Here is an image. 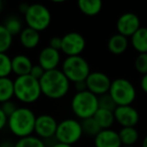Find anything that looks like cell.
<instances>
[{
  "label": "cell",
  "instance_id": "cell-1",
  "mask_svg": "<svg viewBox=\"0 0 147 147\" xmlns=\"http://www.w3.org/2000/svg\"><path fill=\"white\" fill-rule=\"evenodd\" d=\"M41 94L51 100H59L67 96L69 91L71 82L63 75L61 69L45 71L39 80Z\"/></svg>",
  "mask_w": 147,
  "mask_h": 147
},
{
  "label": "cell",
  "instance_id": "cell-2",
  "mask_svg": "<svg viewBox=\"0 0 147 147\" xmlns=\"http://www.w3.org/2000/svg\"><path fill=\"white\" fill-rule=\"evenodd\" d=\"M34 112L27 107H18L11 116L8 117L7 127L9 131L18 139L31 136L34 133Z\"/></svg>",
  "mask_w": 147,
  "mask_h": 147
},
{
  "label": "cell",
  "instance_id": "cell-3",
  "mask_svg": "<svg viewBox=\"0 0 147 147\" xmlns=\"http://www.w3.org/2000/svg\"><path fill=\"white\" fill-rule=\"evenodd\" d=\"M14 81V97L23 104H32L41 97L39 81L27 75L16 77Z\"/></svg>",
  "mask_w": 147,
  "mask_h": 147
},
{
  "label": "cell",
  "instance_id": "cell-4",
  "mask_svg": "<svg viewBox=\"0 0 147 147\" xmlns=\"http://www.w3.org/2000/svg\"><path fill=\"white\" fill-rule=\"evenodd\" d=\"M71 109L75 116L81 121L92 118L99 109L98 97L88 90L77 92L71 98Z\"/></svg>",
  "mask_w": 147,
  "mask_h": 147
},
{
  "label": "cell",
  "instance_id": "cell-5",
  "mask_svg": "<svg viewBox=\"0 0 147 147\" xmlns=\"http://www.w3.org/2000/svg\"><path fill=\"white\" fill-rule=\"evenodd\" d=\"M61 71L71 83L84 82L91 74L90 65L81 55L67 57L61 63Z\"/></svg>",
  "mask_w": 147,
  "mask_h": 147
},
{
  "label": "cell",
  "instance_id": "cell-6",
  "mask_svg": "<svg viewBox=\"0 0 147 147\" xmlns=\"http://www.w3.org/2000/svg\"><path fill=\"white\" fill-rule=\"evenodd\" d=\"M109 94L117 106H130L136 99V89L129 80L118 78L112 81Z\"/></svg>",
  "mask_w": 147,
  "mask_h": 147
},
{
  "label": "cell",
  "instance_id": "cell-7",
  "mask_svg": "<svg viewBox=\"0 0 147 147\" xmlns=\"http://www.w3.org/2000/svg\"><path fill=\"white\" fill-rule=\"evenodd\" d=\"M24 21L27 27L40 32L45 30L51 25V11L45 5L33 3L29 5L28 10L24 14Z\"/></svg>",
  "mask_w": 147,
  "mask_h": 147
},
{
  "label": "cell",
  "instance_id": "cell-8",
  "mask_svg": "<svg viewBox=\"0 0 147 147\" xmlns=\"http://www.w3.org/2000/svg\"><path fill=\"white\" fill-rule=\"evenodd\" d=\"M83 135L84 134L81 126V121L67 118L59 122L55 138L57 142L73 146L75 143L80 141Z\"/></svg>",
  "mask_w": 147,
  "mask_h": 147
},
{
  "label": "cell",
  "instance_id": "cell-9",
  "mask_svg": "<svg viewBox=\"0 0 147 147\" xmlns=\"http://www.w3.org/2000/svg\"><path fill=\"white\" fill-rule=\"evenodd\" d=\"M86 39L77 31H69L61 36V51L67 57L81 55L86 49Z\"/></svg>",
  "mask_w": 147,
  "mask_h": 147
},
{
  "label": "cell",
  "instance_id": "cell-10",
  "mask_svg": "<svg viewBox=\"0 0 147 147\" xmlns=\"http://www.w3.org/2000/svg\"><path fill=\"white\" fill-rule=\"evenodd\" d=\"M86 84L89 92L99 97L109 93L112 81L103 71H91L86 80Z\"/></svg>",
  "mask_w": 147,
  "mask_h": 147
},
{
  "label": "cell",
  "instance_id": "cell-11",
  "mask_svg": "<svg viewBox=\"0 0 147 147\" xmlns=\"http://www.w3.org/2000/svg\"><path fill=\"white\" fill-rule=\"evenodd\" d=\"M59 122L53 116L49 114H41L36 116L34 126V133L38 138L49 139L55 136Z\"/></svg>",
  "mask_w": 147,
  "mask_h": 147
},
{
  "label": "cell",
  "instance_id": "cell-12",
  "mask_svg": "<svg viewBox=\"0 0 147 147\" xmlns=\"http://www.w3.org/2000/svg\"><path fill=\"white\" fill-rule=\"evenodd\" d=\"M141 27L138 15L133 12L123 13L119 16L116 22V28L119 34L131 37Z\"/></svg>",
  "mask_w": 147,
  "mask_h": 147
},
{
  "label": "cell",
  "instance_id": "cell-13",
  "mask_svg": "<svg viewBox=\"0 0 147 147\" xmlns=\"http://www.w3.org/2000/svg\"><path fill=\"white\" fill-rule=\"evenodd\" d=\"M115 121L122 128L135 127L139 122V113L132 105L130 106H118L114 111Z\"/></svg>",
  "mask_w": 147,
  "mask_h": 147
},
{
  "label": "cell",
  "instance_id": "cell-14",
  "mask_svg": "<svg viewBox=\"0 0 147 147\" xmlns=\"http://www.w3.org/2000/svg\"><path fill=\"white\" fill-rule=\"evenodd\" d=\"M37 61L45 71L57 69L61 63V51L53 49L49 47H45L39 51Z\"/></svg>",
  "mask_w": 147,
  "mask_h": 147
},
{
  "label": "cell",
  "instance_id": "cell-15",
  "mask_svg": "<svg viewBox=\"0 0 147 147\" xmlns=\"http://www.w3.org/2000/svg\"><path fill=\"white\" fill-rule=\"evenodd\" d=\"M95 147H122L119 133L112 129L102 130L94 138Z\"/></svg>",
  "mask_w": 147,
  "mask_h": 147
},
{
  "label": "cell",
  "instance_id": "cell-16",
  "mask_svg": "<svg viewBox=\"0 0 147 147\" xmlns=\"http://www.w3.org/2000/svg\"><path fill=\"white\" fill-rule=\"evenodd\" d=\"M33 63L26 55L19 53L12 57V73L16 77L27 76L30 74Z\"/></svg>",
  "mask_w": 147,
  "mask_h": 147
},
{
  "label": "cell",
  "instance_id": "cell-17",
  "mask_svg": "<svg viewBox=\"0 0 147 147\" xmlns=\"http://www.w3.org/2000/svg\"><path fill=\"white\" fill-rule=\"evenodd\" d=\"M19 42L26 49H35L40 42V32L26 26L19 34Z\"/></svg>",
  "mask_w": 147,
  "mask_h": 147
},
{
  "label": "cell",
  "instance_id": "cell-18",
  "mask_svg": "<svg viewBox=\"0 0 147 147\" xmlns=\"http://www.w3.org/2000/svg\"><path fill=\"white\" fill-rule=\"evenodd\" d=\"M128 45H129L128 37L119 34V33L112 35L109 38L108 43H107L108 51L111 53L116 55L124 53L127 51V49H128Z\"/></svg>",
  "mask_w": 147,
  "mask_h": 147
},
{
  "label": "cell",
  "instance_id": "cell-19",
  "mask_svg": "<svg viewBox=\"0 0 147 147\" xmlns=\"http://www.w3.org/2000/svg\"><path fill=\"white\" fill-rule=\"evenodd\" d=\"M131 45L138 53H147V27L141 26L131 36Z\"/></svg>",
  "mask_w": 147,
  "mask_h": 147
},
{
  "label": "cell",
  "instance_id": "cell-20",
  "mask_svg": "<svg viewBox=\"0 0 147 147\" xmlns=\"http://www.w3.org/2000/svg\"><path fill=\"white\" fill-rule=\"evenodd\" d=\"M103 3L101 0H80L78 7L86 16H96L102 10Z\"/></svg>",
  "mask_w": 147,
  "mask_h": 147
},
{
  "label": "cell",
  "instance_id": "cell-21",
  "mask_svg": "<svg viewBox=\"0 0 147 147\" xmlns=\"http://www.w3.org/2000/svg\"><path fill=\"white\" fill-rule=\"evenodd\" d=\"M14 97V81L10 78L0 79V104L12 100Z\"/></svg>",
  "mask_w": 147,
  "mask_h": 147
},
{
  "label": "cell",
  "instance_id": "cell-22",
  "mask_svg": "<svg viewBox=\"0 0 147 147\" xmlns=\"http://www.w3.org/2000/svg\"><path fill=\"white\" fill-rule=\"evenodd\" d=\"M94 119L96 122L99 124L102 130L105 129H111L116 121H115L114 112L108 110H104V109H98L96 114L94 115Z\"/></svg>",
  "mask_w": 147,
  "mask_h": 147
},
{
  "label": "cell",
  "instance_id": "cell-23",
  "mask_svg": "<svg viewBox=\"0 0 147 147\" xmlns=\"http://www.w3.org/2000/svg\"><path fill=\"white\" fill-rule=\"evenodd\" d=\"M118 133L122 146H134L139 139V133L135 127H124Z\"/></svg>",
  "mask_w": 147,
  "mask_h": 147
},
{
  "label": "cell",
  "instance_id": "cell-24",
  "mask_svg": "<svg viewBox=\"0 0 147 147\" xmlns=\"http://www.w3.org/2000/svg\"><path fill=\"white\" fill-rule=\"evenodd\" d=\"M3 25H4V27L8 30V32L12 36H15V35H18L19 36L21 31L23 30L22 21L20 20L19 17L15 16V15H11V16L7 17L4 20Z\"/></svg>",
  "mask_w": 147,
  "mask_h": 147
},
{
  "label": "cell",
  "instance_id": "cell-25",
  "mask_svg": "<svg viewBox=\"0 0 147 147\" xmlns=\"http://www.w3.org/2000/svg\"><path fill=\"white\" fill-rule=\"evenodd\" d=\"M81 126H82L83 134L90 137H94V138L102 131V129L99 126L98 123L96 122L94 117L82 120L81 121Z\"/></svg>",
  "mask_w": 147,
  "mask_h": 147
},
{
  "label": "cell",
  "instance_id": "cell-26",
  "mask_svg": "<svg viewBox=\"0 0 147 147\" xmlns=\"http://www.w3.org/2000/svg\"><path fill=\"white\" fill-rule=\"evenodd\" d=\"M14 147H47L42 139L37 136H28L25 138L18 139L14 143Z\"/></svg>",
  "mask_w": 147,
  "mask_h": 147
},
{
  "label": "cell",
  "instance_id": "cell-27",
  "mask_svg": "<svg viewBox=\"0 0 147 147\" xmlns=\"http://www.w3.org/2000/svg\"><path fill=\"white\" fill-rule=\"evenodd\" d=\"M13 36L3 24H0V53H6L12 45Z\"/></svg>",
  "mask_w": 147,
  "mask_h": 147
},
{
  "label": "cell",
  "instance_id": "cell-28",
  "mask_svg": "<svg viewBox=\"0 0 147 147\" xmlns=\"http://www.w3.org/2000/svg\"><path fill=\"white\" fill-rule=\"evenodd\" d=\"M12 73V59L7 53H0V79L9 78Z\"/></svg>",
  "mask_w": 147,
  "mask_h": 147
},
{
  "label": "cell",
  "instance_id": "cell-29",
  "mask_svg": "<svg viewBox=\"0 0 147 147\" xmlns=\"http://www.w3.org/2000/svg\"><path fill=\"white\" fill-rule=\"evenodd\" d=\"M98 103H99V109H104V110L112 111V112H114L117 107H118L109 93L102 95V96H99Z\"/></svg>",
  "mask_w": 147,
  "mask_h": 147
},
{
  "label": "cell",
  "instance_id": "cell-30",
  "mask_svg": "<svg viewBox=\"0 0 147 147\" xmlns=\"http://www.w3.org/2000/svg\"><path fill=\"white\" fill-rule=\"evenodd\" d=\"M135 69L142 76L147 74V53H138L134 61Z\"/></svg>",
  "mask_w": 147,
  "mask_h": 147
},
{
  "label": "cell",
  "instance_id": "cell-31",
  "mask_svg": "<svg viewBox=\"0 0 147 147\" xmlns=\"http://www.w3.org/2000/svg\"><path fill=\"white\" fill-rule=\"evenodd\" d=\"M0 108H1V110L3 111V113H4L7 117H9L16 111V109L18 108V107L16 106V104H15L12 100H10V101H7V102L3 103V104H1Z\"/></svg>",
  "mask_w": 147,
  "mask_h": 147
},
{
  "label": "cell",
  "instance_id": "cell-32",
  "mask_svg": "<svg viewBox=\"0 0 147 147\" xmlns=\"http://www.w3.org/2000/svg\"><path fill=\"white\" fill-rule=\"evenodd\" d=\"M45 73V71L42 69V67H40L38 63H36V65H32V67H31V71H30V74H29V75H30L32 78H34L35 80L39 81L43 77Z\"/></svg>",
  "mask_w": 147,
  "mask_h": 147
},
{
  "label": "cell",
  "instance_id": "cell-33",
  "mask_svg": "<svg viewBox=\"0 0 147 147\" xmlns=\"http://www.w3.org/2000/svg\"><path fill=\"white\" fill-rule=\"evenodd\" d=\"M49 47L61 51V36H53L49 39Z\"/></svg>",
  "mask_w": 147,
  "mask_h": 147
},
{
  "label": "cell",
  "instance_id": "cell-34",
  "mask_svg": "<svg viewBox=\"0 0 147 147\" xmlns=\"http://www.w3.org/2000/svg\"><path fill=\"white\" fill-rule=\"evenodd\" d=\"M7 122H8V117L3 113V111L0 108V131L3 130L7 126Z\"/></svg>",
  "mask_w": 147,
  "mask_h": 147
},
{
  "label": "cell",
  "instance_id": "cell-35",
  "mask_svg": "<svg viewBox=\"0 0 147 147\" xmlns=\"http://www.w3.org/2000/svg\"><path fill=\"white\" fill-rule=\"evenodd\" d=\"M75 89H76L77 92H84V91H87V84H86V81L84 82H78V83H75Z\"/></svg>",
  "mask_w": 147,
  "mask_h": 147
},
{
  "label": "cell",
  "instance_id": "cell-36",
  "mask_svg": "<svg viewBox=\"0 0 147 147\" xmlns=\"http://www.w3.org/2000/svg\"><path fill=\"white\" fill-rule=\"evenodd\" d=\"M140 88H141V90H142L143 92L147 94V74H146V75H144V76H142V78H141Z\"/></svg>",
  "mask_w": 147,
  "mask_h": 147
},
{
  "label": "cell",
  "instance_id": "cell-37",
  "mask_svg": "<svg viewBox=\"0 0 147 147\" xmlns=\"http://www.w3.org/2000/svg\"><path fill=\"white\" fill-rule=\"evenodd\" d=\"M28 7H29V5L26 4V3H21V4L19 5V11H20L21 13H23V14H25L26 11L28 10Z\"/></svg>",
  "mask_w": 147,
  "mask_h": 147
},
{
  "label": "cell",
  "instance_id": "cell-38",
  "mask_svg": "<svg viewBox=\"0 0 147 147\" xmlns=\"http://www.w3.org/2000/svg\"><path fill=\"white\" fill-rule=\"evenodd\" d=\"M51 147H73L71 145H67V144H63V143H59V142H57L55 144H53Z\"/></svg>",
  "mask_w": 147,
  "mask_h": 147
},
{
  "label": "cell",
  "instance_id": "cell-39",
  "mask_svg": "<svg viewBox=\"0 0 147 147\" xmlns=\"http://www.w3.org/2000/svg\"><path fill=\"white\" fill-rule=\"evenodd\" d=\"M142 147H147V135L143 138L142 140V145H141Z\"/></svg>",
  "mask_w": 147,
  "mask_h": 147
},
{
  "label": "cell",
  "instance_id": "cell-40",
  "mask_svg": "<svg viewBox=\"0 0 147 147\" xmlns=\"http://www.w3.org/2000/svg\"><path fill=\"white\" fill-rule=\"evenodd\" d=\"M3 6H4V4H3V2L1 1V0H0V12L3 10Z\"/></svg>",
  "mask_w": 147,
  "mask_h": 147
},
{
  "label": "cell",
  "instance_id": "cell-41",
  "mask_svg": "<svg viewBox=\"0 0 147 147\" xmlns=\"http://www.w3.org/2000/svg\"><path fill=\"white\" fill-rule=\"evenodd\" d=\"M122 147H135V146H122Z\"/></svg>",
  "mask_w": 147,
  "mask_h": 147
}]
</instances>
